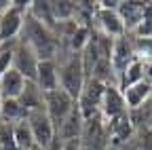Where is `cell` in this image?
<instances>
[{"label": "cell", "mask_w": 152, "mask_h": 150, "mask_svg": "<svg viewBox=\"0 0 152 150\" xmlns=\"http://www.w3.org/2000/svg\"><path fill=\"white\" fill-rule=\"evenodd\" d=\"M0 108H2V93H0Z\"/></svg>", "instance_id": "f1b7e54d"}, {"label": "cell", "mask_w": 152, "mask_h": 150, "mask_svg": "<svg viewBox=\"0 0 152 150\" xmlns=\"http://www.w3.org/2000/svg\"><path fill=\"white\" fill-rule=\"evenodd\" d=\"M38 55L34 53V49L23 40L17 38L13 42V68L21 74V76L30 83H36V72H38Z\"/></svg>", "instance_id": "277c9868"}, {"label": "cell", "mask_w": 152, "mask_h": 150, "mask_svg": "<svg viewBox=\"0 0 152 150\" xmlns=\"http://www.w3.org/2000/svg\"><path fill=\"white\" fill-rule=\"evenodd\" d=\"M47 150H64V142H61L59 138H57V135H55V140L51 142V146H49Z\"/></svg>", "instance_id": "484cf974"}, {"label": "cell", "mask_w": 152, "mask_h": 150, "mask_svg": "<svg viewBox=\"0 0 152 150\" xmlns=\"http://www.w3.org/2000/svg\"><path fill=\"white\" fill-rule=\"evenodd\" d=\"M28 13L34 17L36 21H40V23H45L47 28H51V30L57 32V21H55V17H53L51 2H40V0H36V2H30Z\"/></svg>", "instance_id": "e0dca14e"}, {"label": "cell", "mask_w": 152, "mask_h": 150, "mask_svg": "<svg viewBox=\"0 0 152 150\" xmlns=\"http://www.w3.org/2000/svg\"><path fill=\"white\" fill-rule=\"evenodd\" d=\"M28 123H30V129H32V135H34V142L42 148H49L51 142L55 140L57 131H55V125L53 121L49 119V114L45 110L40 112H32L28 114Z\"/></svg>", "instance_id": "9c48e42d"}, {"label": "cell", "mask_w": 152, "mask_h": 150, "mask_svg": "<svg viewBox=\"0 0 152 150\" xmlns=\"http://www.w3.org/2000/svg\"><path fill=\"white\" fill-rule=\"evenodd\" d=\"M146 7L148 2H118V15L125 23V32L127 34H133L140 23L144 21V15H146Z\"/></svg>", "instance_id": "30bf717a"}, {"label": "cell", "mask_w": 152, "mask_h": 150, "mask_svg": "<svg viewBox=\"0 0 152 150\" xmlns=\"http://www.w3.org/2000/svg\"><path fill=\"white\" fill-rule=\"evenodd\" d=\"M146 80V64L142 59H135L123 74H121V78H118V89H127L131 85H135V83H142Z\"/></svg>", "instance_id": "2e32d148"}, {"label": "cell", "mask_w": 152, "mask_h": 150, "mask_svg": "<svg viewBox=\"0 0 152 150\" xmlns=\"http://www.w3.org/2000/svg\"><path fill=\"white\" fill-rule=\"evenodd\" d=\"M99 114L104 119V123H112L116 119H123L129 114L125 97H123V91L116 85H108L104 91V97H102V106H99Z\"/></svg>", "instance_id": "52a82bcc"}, {"label": "cell", "mask_w": 152, "mask_h": 150, "mask_svg": "<svg viewBox=\"0 0 152 150\" xmlns=\"http://www.w3.org/2000/svg\"><path fill=\"white\" fill-rule=\"evenodd\" d=\"M135 51H133V38L131 34H125L121 38L114 40V47H112V70H114V76H116V87H118V78L121 74L135 61Z\"/></svg>", "instance_id": "ba28073f"}, {"label": "cell", "mask_w": 152, "mask_h": 150, "mask_svg": "<svg viewBox=\"0 0 152 150\" xmlns=\"http://www.w3.org/2000/svg\"><path fill=\"white\" fill-rule=\"evenodd\" d=\"M30 150H47V148H42V146H38V144H36V146H32Z\"/></svg>", "instance_id": "83f0119b"}, {"label": "cell", "mask_w": 152, "mask_h": 150, "mask_svg": "<svg viewBox=\"0 0 152 150\" xmlns=\"http://www.w3.org/2000/svg\"><path fill=\"white\" fill-rule=\"evenodd\" d=\"M123 97H125V104H127L129 112L142 108L144 104H148L152 100V83L142 80V83H135V85L123 89Z\"/></svg>", "instance_id": "4fadbf2b"}, {"label": "cell", "mask_w": 152, "mask_h": 150, "mask_svg": "<svg viewBox=\"0 0 152 150\" xmlns=\"http://www.w3.org/2000/svg\"><path fill=\"white\" fill-rule=\"evenodd\" d=\"M28 80L19 74L15 68H11L2 78H0V93H2V100H19L21 93L26 91Z\"/></svg>", "instance_id": "5bb4252c"}, {"label": "cell", "mask_w": 152, "mask_h": 150, "mask_svg": "<svg viewBox=\"0 0 152 150\" xmlns=\"http://www.w3.org/2000/svg\"><path fill=\"white\" fill-rule=\"evenodd\" d=\"M93 23H95V28H97L99 34L108 36V38H114V40L127 34L125 23H123L116 9H104V7L97 4V9L93 13Z\"/></svg>", "instance_id": "8992f818"}, {"label": "cell", "mask_w": 152, "mask_h": 150, "mask_svg": "<svg viewBox=\"0 0 152 150\" xmlns=\"http://www.w3.org/2000/svg\"><path fill=\"white\" fill-rule=\"evenodd\" d=\"M15 142H17V150H30L32 146H36L28 119L15 123Z\"/></svg>", "instance_id": "ffe728a7"}, {"label": "cell", "mask_w": 152, "mask_h": 150, "mask_svg": "<svg viewBox=\"0 0 152 150\" xmlns=\"http://www.w3.org/2000/svg\"><path fill=\"white\" fill-rule=\"evenodd\" d=\"M57 66H59V87L78 102L80 93L87 85V74L83 68L80 53L61 51V55L57 57Z\"/></svg>", "instance_id": "7a4b0ae2"}, {"label": "cell", "mask_w": 152, "mask_h": 150, "mask_svg": "<svg viewBox=\"0 0 152 150\" xmlns=\"http://www.w3.org/2000/svg\"><path fill=\"white\" fill-rule=\"evenodd\" d=\"M19 38H23L34 49V53L38 55V59H40V61H47V59H55L57 61V57H59L61 51H64L57 32L51 30V28H47L40 21H36L30 13L26 15L23 30H21V36H19Z\"/></svg>", "instance_id": "6da1fadb"}, {"label": "cell", "mask_w": 152, "mask_h": 150, "mask_svg": "<svg viewBox=\"0 0 152 150\" xmlns=\"http://www.w3.org/2000/svg\"><path fill=\"white\" fill-rule=\"evenodd\" d=\"M0 150H17L15 142V123L0 119Z\"/></svg>", "instance_id": "7402d4cb"}, {"label": "cell", "mask_w": 152, "mask_h": 150, "mask_svg": "<svg viewBox=\"0 0 152 150\" xmlns=\"http://www.w3.org/2000/svg\"><path fill=\"white\" fill-rule=\"evenodd\" d=\"M142 150H152V129H146L144 142H142Z\"/></svg>", "instance_id": "cb8c5ba5"}, {"label": "cell", "mask_w": 152, "mask_h": 150, "mask_svg": "<svg viewBox=\"0 0 152 150\" xmlns=\"http://www.w3.org/2000/svg\"><path fill=\"white\" fill-rule=\"evenodd\" d=\"M0 119L9 121V123H19V121L28 119V114H26V110H23V106H21L19 100H2Z\"/></svg>", "instance_id": "d6986e66"}, {"label": "cell", "mask_w": 152, "mask_h": 150, "mask_svg": "<svg viewBox=\"0 0 152 150\" xmlns=\"http://www.w3.org/2000/svg\"><path fill=\"white\" fill-rule=\"evenodd\" d=\"M83 129H85V116L78 108V102L72 108V112L68 114V119L61 123V127L57 129V138L61 142H68V140H80L83 138Z\"/></svg>", "instance_id": "7c38bea8"}, {"label": "cell", "mask_w": 152, "mask_h": 150, "mask_svg": "<svg viewBox=\"0 0 152 150\" xmlns=\"http://www.w3.org/2000/svg\"><path fill=\"white\" fill-rule=\"evenodd\" d=\"M19 102H21L26 114H32V112H40L45 110V93L38 89L36 83H30L26 85V91L21 93V97H19Z\"/></svg>", "instance_id": "9a60e30c"}, {"label": "cell", "mask_w": 152, "mask_h": 150, "mask_svg": "<svg viewBox=\"0 0 152 150\" xmlns=\"http://www.w3.org/2000/svg\"><path fill=\"white\" fill-rule=\"evenodd\" d=\"M13 68V45L0 47V78Z\"/></svg>", "instance_id": "603a6c76"}, {"label": "cell", "mask_w": 152, "mask_h": 150, "mask_svg": "<svg viewBox=\"0 0 152 150\" xmlns=\"http://www.w3.org/2000/svg\"><path fill=\"white\" fill-rule=\"evenodd\" d=\"M80 150H91V148H85V146H83V148H80Z\"/></svg>", "instance_id": "f546056e"}, {"label": "cell", "mask_w": 152, "mask_h": 150, "mask_svg": "<svg viewBox=\"0 0 152 150\" xmlns=\"http://www.w3.org/2000/svg\"><path fill=\"white\" fill-rule=\"evenodd\" d=\"M80 148H83L80 140H68V142H64V150H80Z\"/></svg>", "instance_id": "d4e9b609"}, {"label": "cell", "mask_w": 152, "mask_h": 150, "mask_svg": "<svg viewBox=\"0 0 152 150\" xmlns=\"http://www.w3.org/2000/svg\"><path fill=\"white\" fill-rule=\"evenodd\" d=\"M146 80H148V83H152V61H148V64H146Z\"/></svg>", "instance_id": "4316f807"}, {"label": "cell", "mask_w": 152, "mask_h": 150, "mask_svg": "<svg viewBox=\"0 0 152 150\" xmlns=\"http://www.w3.org/2000/svg\"><path fill=\"white\" fill-rule=\"evenodd\" d=\"M51 9H53V17H55L57 26L66 23V21H72V19H76V15H78V2H68V0L51 2Z\"/></svg>", "instance_id": "ac0fdd59"}, {"label": "cell", "mask_w": 152, "mask_h": 150, "mask_svg": "<svg viewBox=\"0 0 152 150\" xmlns=\"http://www.w3.org/2000/svg\"><path fill=\"white\" fill-rule=\"evenodd\" d=\"M36 85L42 93H51L55 89H59V66H57L55 59H47L38 64Z\"/></svg>", "instance_id": "8fae6325"}, {"label": "cell", "mask_w": 152, "mask_h": 150, "mask_svg": "<svg viewBox=\"0 0 152 150\" xmlns=\"http://www.w3.org/2000/svg\"><path fill=\"white\" fill-rule=\"evenodd\" d=\"M74 106H76V100L72 95H68L61 87L51 91V93H45V112L49 114V119L53 121L55 131L61 127V123L68 119V114L72 112Z\"/></svg>", "instance_id": "5b68a950"}, {"label": "cell", "mask_w": 152, "mask_h": 150, "mask_svg": "<svg viewBox=\"0 0 152 150\" xmlns=\"http://www.w3.org/2000/svg\"><path fill=\"white\" fill-rule=\"evenodd\" d=\"M133 38V51L135 57L144 64L152 61V36H131Z\"/></svg>", "instance_id": "44dd1931"}, {"label": "cell", "mask_w": 152, "mask_h": 150, "mask_svg": "<svg viewBox=\"0 0 152 150\" xmlns=\"http://www.w3.org/2000/svg\"><path fill=\"white\" fill-rule=\"evenodd\" d=\"M30 2H9L0 13V47L13 45L23 30V21L28 15Z\"/></svg>", "instance_id": "3957f363"}]
</instances>
